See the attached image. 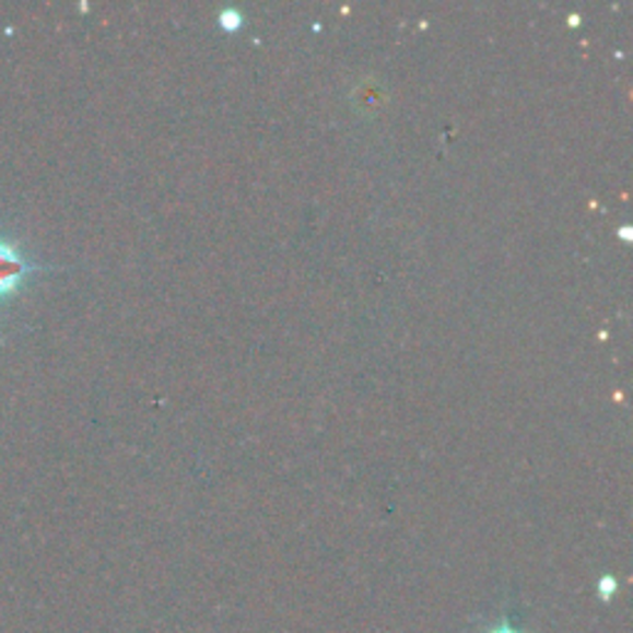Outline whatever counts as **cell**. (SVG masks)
Instances as JSON below:
<instances>
[{
	"label": "cell",
	"mask_w": 633,
	"mask_h": 633,
	"mask_svg": "<svg viewBox=\"0 0 633 633\" xmlns=\"http://www.w3.org/2000/svg\"><path fill=\"white\" fill-rule=\"evenodd\" d=\"M597 591L603 601H609L613 594H617V579H613V576H603V579L597 584Z\"/></svg>",
	"instance_id": "cell-2"
},
{
	"label": "cell",
	"mask_w": 633,
	"mask_h": 633,
	"mask_svg": "<svg viewBox=\"0 0 633 633\" xmlns=\"http://www.w3.org/2000/svg\"><path fill=\"white\" fill-rule=\"evenodd\" d=\"M35 270H43V266L25 258L15 243L0 235V305L17 295Z\"/></svg>",
	"instance_id": "cell-1"
},
{
	"label": "cell",
	"mask_w": 633,
	"mask_h": 633,
	"mask_svg": "<svg viewBox=\"0 0 633 633\" xmlns=\"http://www.w3.org/2000/svg\"><path fill=\"white\" fill-rule=\"evenodd\" d=\"M488 633H523V631L515 629V626H509V623H497V626H493Z\"/></svg>",
	"instance_id": "cell-3"
}]
</instances>
